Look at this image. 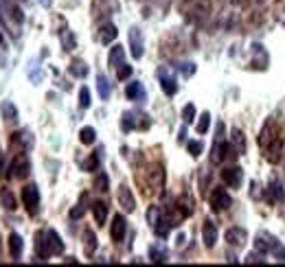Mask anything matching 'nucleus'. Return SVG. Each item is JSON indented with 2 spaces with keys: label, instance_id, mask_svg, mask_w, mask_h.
Returning <instances> with one entry per match:
<instances>
[{
  "label": "nucleus",
  "instance_id": "1",
  "mask_svg": "<svg viewBox=\"0 0 285 267\" xmlns=\"http://www.w3.org/2000/svg\"><path fill=\"white\" fill-rule=\"evenodd\" d=\"M22 204H24L26 213L29 214H38L39 210V188L35 184H26L22 188Z\"/></svg>",
  "mask_w": 285,
  "mask_h": 267
},
{
  "label": "nucleus",
  "instance_id": "2",
  "mask_svg": "<svg viewBox=\"0 0 285 267\" xmlns=\"http://www.w3.org/2000/svg\"><path fill=\"white\" fill-rule=\"evenodd\" d=\"M130 53L134 59H140L145 53V44H143V31L138 26H132L130 29Z\"/></svg>",
  "mask_w": 285,
  "mask_h": 267
},
{
  "label": "nucleus",
  "instance_id": "3",
  "mask_svg": "<svg viewBox=\"0 0 285 267\" xmlns=\"http://www.w3.org/2000/svg\"><path fill=\"white\" fill-rule=\"evenodd\" d=\"M232 204L230 195H228L224 188H215L213 193H210V208L215 210V213H222V210H228Z\"/></svg>",
  "mask_w": 285,
  "mask_h": 267
},
{
  "label": "nucleus",
  "instance_id": "4",
  "mask_svg": "<svg viewBox=\"0 0 285 267\" xmlns=\"http://www.w3.org/2000/svg\"><path fill=\"white\" fill-rule=\"evenodd\" d=\"M222 179H224L226 186L239 188L241 179H244V171H241V166H228V169H222Z\"/></svg>",
  "mask_w": 285,
  "mask_h": 267
},
{
  "label": "nucleus",
  "instance_id": "5",
  "mask_svg": "<svg viewBox=\"0 0 285 267\" xmlns=\"http://www.w3.org/2000/svg\"><path fill=\"white\" fill-rule=\"evenodd\" d=\"M118 204H121V208L125 210V213H134L136 210V197H134V193L130 191L127 184H121V186H118Z\"/></svg>",
  "mask_w": 285,
  "mask_h": 267
},
{
  "label": "nucleus",
  "instance_id": "6",
  "mask_svg": "<svg viewBox=\"0 0 285 267\" xmlns=\"http://www.w3.org/2000/svg\"><path fill=\"white\" fill-rule=\"evenodd\" d=\"M9 171H11V173H9V178H26V175H29V171H31V162L26 160L24 156H18L16 160L11 162V166H9Z\"/></svg>",
  "mask_w": 285,
  "mask_h": 267
},
{
  "label": "nucleus",
  "instance_id": "7",
  "mask_svg": "<svg viewBox=\"0 0 285 267\" xmlns=\"http://www.w3.org/2000/svg\"><path fill=\"white\" fill-rule=\"evenodd\" d=\"M202 241H204L206 248H215V243H217V226H215L210 219H204V226H202Z\"/></svg>",
  "mask_w": 285,
  "mask_h": 267
},
{
  "label": "nucleus",
  "instance_id": "8",
  "mask_svg": "<svg viewBox=\"0 0 285 267\" xmlns=\"http://www.w3.org/2000/svg\"><path fill=\"white\" fill-rule=\"evenodd\" d=\"M125 232H127V221H125V217H123V214H114L112 228H110V234H112V239L118 243V241L125 239Z\"/></svg>",
  "mask_w": 285,
  "mask_h": 267
},
{
  "label": "nucleus",
  "instance_id": "9",
  "mask_svg": "<svg viewBox=\"0 0 285 267\" xmlns=\"http://www.w3.org/2000/svg\"><path fill=\"white\" fill-rule=\"evenodd\" d=\"M158 77H160V88L165 94L173 96L175 92H178V81H175L173 74H169L167 70H158Z\"/></svg>",
  "mask_w": 285,
  "mask_h": 267
},
{
  "label": "nucleus",
  "instance_id": "10",
  "mask_svg": "<svg viewBox=\"0 0 285 267\" xmlns=\"http://www.w3.org/2000/svg\"><path fill=\"white\" fill-rule=\"evenodd\" d=\"M224 239H226L230 245L239 248V245H244V241L248 239V234H246V230H244V228L235 226V228H228V230H226V234H224Z\"/></svg>",
  "mask_w": 285,
  "mask_h": 267
},
{
  "label": "nucleus",
  "instance_id": "11",
  "mask_svg": "<svg viewBox=\"0 0 285 267\" xmlns=\"http://www.w3.org/2000/svg\"><path fill=\"white\" fill-rule=\"evenodd\" d=\"M35 252H38V258H42V261H46V258L51 256V248H48L46 232H42V230L35 234Z\"/></svg>",
  "mask_w": 285,
  "mask_h": 267
},
{
  "label": "nucleus",
  "instance_id": "12",
  "mask_svg": "<svg viewBox=\"0 0 285 267\" xmlns=\"http://www.w3.org/2000/svg\"><path fill=\"white\" fill-rule=\"evenodd\" d=\"M125 48L118 46V44H114L112 48H110V55H108V64L112 66V68H118V66L125 64Z\"/></svg>",
  "mask_w": 285,
  "mask_h": 267
},
{
  "label": "nucleus",
  "instance_id": "13",
  "mask_svg": "<svg viewBox=\"0 0 285 267\" xmlns=\"http://www.w3.org/2000/svg\"><path fill=\"white\" fill-rule=\"evenodd\" d=\"M22 248H24L22 236L18 234V232H11V234H9V254H11V258H20L22 256Z\"/></svg>",
  "mask_w": 285,
  "mask_h": 267
},
{
  "label": "nucleus",
  "instance_id": "14",
  "mask_svg": "<svg viewBox=\"0 0 285 267\" xmlns=\"http://www.w3.org/2000/svg\"><path fill=\"white\" fill-rule=\"evenodd\" d=\"M46 239H48V248H51V254H61L64 252V241L57 234L55 230H46Z\"/></svg>",
  "mask_w": 285,
  "mask_h": 267
},
{
  "label": "nucleus",
  "instance_id": "15",
  "mask_svg": "<svg viewBox=\"0 0 285 267\" xmlns=\"http://www.w3.org/2000/svg\"><path fill=\"white\" fill-rule=\"evenodd\" d=\"M0 114L7 123H18V107L11 103V101H2L0 103Z\"/></svg>",
  "mask_w": 285,
  "mask_h": 267
},
{
  "label": "nucleus",
  "instance_id": "16",
  "mask_svg": "<svg viewBox=\"0 0 285 267\" xmlns=\"http://www.w3.org/2000/svg\"><path fill=\"white\" fill-rule=\"evenodd\" d=\"M125 94L130 101H143L145 99V88L140 81H132L130 86L125 88Z\"/></svg>",
  "mask_w": 285,
  "mask_h": 267
},
{
  "label": "nucleus",
  "instance_id": "17",
  "mask_svg": "<svg viewBox=\"0 0 285 267\" xmlns=\"http://www.w3.org/2000/svg\"><path fill=\"white\" fill-rule=\"evenodd\" d=\"M92 214H95V221L103 226L105 219H108V204L105 201H92Z\"/></svg>",
  "mask_w": 285,
  "mask_h": 267
},
{
  "label": "nucleus",
  "instance_id": "18",
  "mask_svg": "<svg viewBox=\"0 0 285 267\" xmlns=\"http://www.w3.org/2000/svg\"><path fill=\"white\" fill-rule=\"evenodd\" d=\"M116 35H118L116 26L114 24H103L99 29V42L101 44H112V39H116Z\"/></svg>",
  "mask_w": 285,
  "mask_h": 267
},
{
  "label": "nucleus",
  "instance_id": "19",
  "mask_svg": "<svg viewBox=\"0 0 285 267\" xmlns=\"http://www.w3.org/2000/svg\"><path fill=\"white\" fill-rule=\"evenodd\" d=\"M68 72L73 74V77H77V79L88 77V66H86V61L73 59V61H70V66H68Z\"/></svg>",
  "mask_w": 285,
  "mask_h": 267
},
{
  "label": "nucleus",
  "instance_id": "20",
  "mask_svg": "<svg viewBox=\"0 0 285 267\" xmlns=\"http://www.w3.org/2000/svg\"><path fill=\"white\" fill-rule=\"evenodd\" d=\"M0 204H2V208H7V210L18 208L16 197H13V193L9 191V188H0Z\"/></svg>",
  "mask_w": 285,
  "mask_h": 267
},
{
  "label": "nucleus",
  "instance_id": "21",
  "mask_svg": "<svg viewBox=\"0 0 285 267\" xmlns=\"http://www.w3.org/2000/svg\"><path fill=\"white\" fill-rule=\"evenodd\" d=\"M13 142L20 144L22 151H29V149L33 147V138H31L29 131H18V134H13Z\"/></svg>",
  "mask_w": 285,
  "mask_h": 267
},
{
  "label": "nucleus",
  "instance_id": "22",
  "mask_svg": "<svg viewBox=\"0 0 285 267\" xmlns=\"http://www.w3.org/2000/svg\"><path fill=\"white\" fill-rule=\"evenodd\" d=\"M230 142H232V147H235V151H239V153L246 151V138H244V131L241 129H232Z\"/></svg>",
  "mask_w": 285,
  "mask_h": 267
},
{
  "label": "nucleus",
  "instance_id": "23",
  "mask_svg": "<svg viewBox=\"0 0 285 267\" xmlns=\"http://www.w3.org/2000/svg\"><path fill=\"white\" fill-rule=\"evenodd\" d=\"M96 90L101 99H110V81L105 74H96Z\"/></svg>",
  "mask_w": 285,
  "mask_h": 267
},
{
  "label": "nucleus",
  "instance_id": "24",
  "mask_svg": "<svg viewBox=\"0 0 285 267\" xmlns=\"http://www.w3.org/2000/svg\"><path fill=\"white\" fill-rule=\"evenodd\" d=\"M96 138V131L95 127H81V131H79V140H81V144H92Z\"/></svg>",
  "mask_w": 285,
  "mask_h": 267
},
{
  "label": "nucleus",
  "instance_id": "25",
  "mask_svg": "<svg viewBox=\"0 0 285 267\" xmlns=\"http://www.w3.org/2000/svg\"><path fill=\"white\" fill-rule=\"evenodd\" d=\"M270 252L274 254L279 261H285V248L281 245L279 239H274V236H270Z\"/></svg>",
  "mask_w": 285,
  "mask_h": 267
},
{
  "label": "nucleus",
  "instance_id": "26",
  "mask_svg": "<svg viewBox=\"0 0 285 267\" xmlns=\"http://www.w3.org/2000/svg\"><path fill=\"white\" fill-rule=\"evenodd\" d=\"M61 46H64V51H73V48L77 46V39H75L73 31H64V33H61Z\"/></svg>",
  "mask_w": 285,
  "mask_h": 267
},
{
  "label": "nucleus",
  "instance_id": "27",
  "mask_svg": "<svg viewBox=\"0 0 285 267\" xmlns=\"http://www.w3.org/2000/svg\"><path fill=\"white\" fill-rule=\"evenodd\" d=\"M83 241H86V254L90 256V254L96 249V236H95V232L86 230V232H83Z\"/></svg>",
  "mask_w": 285,
  "mask_h": 267
},
{
  "label": "nucleus",
  "instance_id": "28",
  "mask_svg": "<svg viewBox=\"0 0 285 267\" xmlns=\"http://www.w3.org/2000/svg\"><path fill=\"white\" fill-rule=\"evenodd\" d=\"M267 193H270V199L272 201L283 199V186H281V182H270V186H267Z\"/></svg>",
  "mask_w": 285,
  "mask_h": 267
},
{
  "label": "nucleus",
  "instance_id": "29",
  "mask_svg": "<svg viewBox=\"0 0 285 267\" xmlns=\"http://www.w3.org/2000/svg\"><path fill=\"white\" fill-rule=\"evenodd\" d=\"M193 118H195V105H193V103H187V105H184V109H182V121H184V125H191Z\"/></svg>",
  "mask_w": 285,
  "mask_h": 267
},
{
  "label": "nucleus",
  "instance_id": "30",
  "mask_svg": "<svg viewBox=\"0 0 285 267\" xmlns=\"http://www.w3.org/2000/svg\"><path fill=\"white\" fill-rule=\"evenodd\" d=\"M209 127H210V114L209 112H204L200 116V121H197V134H206V131H209Z\"/></svg>",
  "mask_w": 285,
  "mask_h": 267
},
{
  "label": "nucleus",
  "instance_id": "31",
  "mask_svg": "<svg viewBox=\"0 0 285 267\" xmlns=\"http://www.w3.org/2000/svg\"><path fill=\"white\" fill-rule=\"evenodd\" d=\"M95 188H96V191H101V193L110 191V184H108V175H105V173H99V175H96V179H95Z\"/></svg>",
  "mask_w": 285,
  "mask_h": 267
},
{
  "label": "nucleus",
  "instance_id": "32",
  "mask_svg": "<svg viewBox=\"0 0 285 267\" xmlns=\"http://www.w3.org/2000/svg\"><path fill=\"white\" fill-rule=\"evenodd\" d=\"M79 107H90V90L86 86H81V90H79Z\"/></svg>",
  "mask_w": 285,
  "mask_h": 267
},
{
  "label": "nucleus",
  "instance_id": "33",
  "mask_svg": "<svg viewBox=\"0 0 285 267\" xmlns=\"http://www.w3.org/2000/svg\"><path fill=\"white\" fill-rule=\"evenodd\" d=\"M149 258H152V263H165L167 252H162V249H158V248H149Z\"/></svg>",
  "mask_w": 285,
  "mask_h": 267
},
{
  "label": "nucleus",
  "instance_id": "34",
  "mask_svg": "<svg viewBox=\"0 0 285 267\" xmlns=\"http://www.w3.org/2000/svg\"><path fill=\"white\" fill-rule=\"evenodd\" d=\"M121 127H123V131H130V129H134V116H132L130 112H125V114H123Z\"/></svg>",
  "mask_w": 285,
  "mask_h": 267
},
{
  "label": "nucleus",
  "instance_id": "35",
  "mask_svg": "<svg viewBox=\"0 0 285 267\" xmlns=\"http://www.w3.org/2000/svg\"><path fill=\"white\" fill-rule=\"evenodd\" d=\"M187 147H189V153H191L193 158H197L202 153V142H197V140H189Z\"/></svg>",
  "mask_w": 285,
  "mask_h": 267
},
{
  "label": "nucleus",
  "instance_id": "36",
  "mask_svg": "<svg viewBox=\"0 0 285 267\" xmlns=\"http://www.w3.org/2000/svg\"><path fill=\"white\" fill-rule=\"evenodd\" d=\"M96 169H99V158L96 156H90L83 162V171H96Z\"/></svg>",
  "mask_w": 285,
  "mask_h": 267
},
{
  "label": "nucleus",
  "instance_id": "37",
  "mask_svg": "<svg viewBox=\"0 0 285 267\" xmlns=\"http://www.w3.org/2000/svg\"><path fill=\"white\" fill-rule=\"evenodd\" d=\"M130 74H132V66H127V64H123V66H118L116 68V77L121 79H130Z\"/></svg>",
  "mask_w": 285,
  "mask_h": 267
},
{
  "label": "nucleus",
  "instance_id": "38",
  "mask_svg": "<svg viewBox=\"0 0 285 267\" xmlns=\"http://www.w3.org/2000/svg\"><path fill=\"white\" fill-rule=\"evenodd\" d=\"M254 249H257L259 254H266V252H270V243H266L263 239H257L254 241Z\"/></svg>",
  "mask_w": 285,
  "mask_h": 267
},
{
  "label": "nucleus",
  "instance_id": "39",
  "mask_svg": "<svg viewBox=\"0 0 285 267\" xmlns=\"http://www.w3.org/2000/svg\"><path fill=\"white\" fill-rule=\"evenodd\" d=\"M83 213H86V206H83V204L75 206V208L70 210V219H81V217H83Z\"/></svg>",
  "mask_w": 285,
  "mask_h": 267
},
{
  "label": "nucleus",
  "instance_id": "40",
  "mask_svg": "<svg viewBox=\"0 0 285 267\" xmlns=\"http://www.w3.org/2000/svg\"><path fill=\"white\" fill-rule=\"evenodd\" d=\"M158 214H160V213H158V208H156V206H152V208H149V213H147V221H149V226H153V223L158 221Z\"/></svg>",
  "mask_w": 285,
  "mask_h": 267
},
{
  "label": "nucleus",
  "instance_id": "41",
  "mask_svg": "<svg viewBox=\"0 0 285 267\" xmlns=\"http://www.w3.org/2000/svg\"><path fill=\"white\" fill-rule=\"evenodd\" d=\"M11 16H13V20H16L18 24H22V22H24V16H22L20 7H11Z\"/></svg>",
  "mask_w": 285,
  "mask_h": 267
},
{
  "label": "nucleus",
  "instance_id": "42",
  "mask_svg": "<svg viewBox=\"0 0 285 267\" xmlns=\"http://www.w3.org/2000/svg\"><path fill=\"white\" fill-rule=\"evenodd\" d=\"M180 70H182V72L189 77V74L195 72V64H182V66H180Z\"/></svg>",
  "mask_w": 285,
  "mask_h": 267
},
{
  "label": "nucleus",
  "instance_id": "43",
  "mask_svg": "<svg viewBox=\"0 0 285 267\" xmlns=\"http://www.w3.org/2000/svg\"><path fill=\"white\" fill-rule=\"evenodd\" d=\"M246 263H263V258L259 256V254H250V256L246 258Z\"/></svg>",
  "mask_w": 285,
  "mask_h": 267
},
{
  "label": "nucleus",
  "instance_id": "44",
  "mask_svg": "<svg viewBox=\"0 0 285 267\" xmlns=\"http://www.w3.org/2000/svg\"><path fill=\"white\" fill-rule=\"evenodd\" d=\"M39 4H42V7H51V4H53V0H39Z\"/></svg>",
  "mask_w": 285,
  "mask_h": 267
},
{
  "label": "nucleus",
  "instance_id": "45",
  "mask_svg": "<svg viewBox=\"0 0 285 267\" xmlns=\"http://www.w3.org/2000/svg\"><path fill=\"white\" fill-rule=\"evenodd\" d=\"M226 261H228V263H237V258H235V254H228V256H226Z\"/></svg>",
  "mask_w": 285,
  "mask_h": 267
},
{
  "label": "nucleus",
  "instance_id": "46",
  "mask_svg": "<svg viewBox=\"0 0 285 267\" xmlns=\"http://www.w3.org/2000/svg\"><path fill=\"white\" fill-rule=\"evenodd\" d=\"M0 44H2V33H0Z\"/></svg>",
  "mask_w": 285,
  "mask_h": 267
},
{
  "label": "nucleus",
  "instance_id": "47",
  "mask_svg": "<svg viewBox=\"0 0 285 267\" xmlns=\"http://www.w3.org/2000/svg\"><path fill=\"white\" fill-rule=\"evenodd\" d=\"M0 248H2V243H0Z\"/></svg>",
  "mask_w": 285,
  "mask_h": 267
},
{
  "label": "nucleus",
  "instance_id": "48",
  "mask_svg": "<svg viewBox=\"0 0 285 267\" xmlns=\"http://www.w3.org/2000/svg\"><path fill=\"white\" fill-rule=\"evenodd\" d=\"M259 2H261V0H259Z\"/></svg>",
  "mask_w": 285,
  "mask_h": 267
}]
</instances>
